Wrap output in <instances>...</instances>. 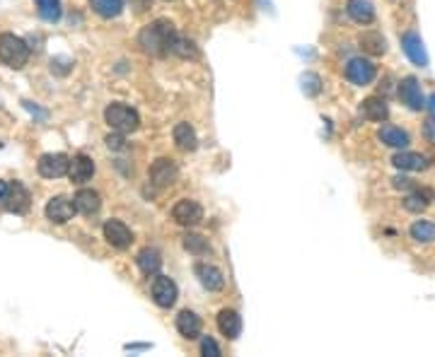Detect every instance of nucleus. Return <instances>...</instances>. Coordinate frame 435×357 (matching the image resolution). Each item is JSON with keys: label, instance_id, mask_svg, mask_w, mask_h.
Wrapping results in <instances>:
<instances>
[{"label": "nucleus", "instance_id": "obj_18", "mask_svg": "<svg viewBox=\"0 0 435 357\" xmlns=\"http://www.w3.org/2000/svg\"><path fill=\"white\" fill-rule=\"evenodd\" d=\"M346 12L353 22L358 24H370L375 19V5L373 0H349L346 3Z\"/></svg>", "mask_w": 435, "mask_h": 357}, {"label": "nucleus", "instance_id": "obj_31", "mask_svg": "<svg viewBox=\"0 0 435 357\" xmlns=\"http://www.w3.org/2000/svg\"><path fill=\"white\" fill-rule=\"evenodd\" d=\"M37 8L46 22H56L61 17V0H37Z\"/></svg>", "mask_w": 435, "mask_h": 357}, {"label": "nucleus", "instance_id": "obj_37", "mask_svg": "<svg viewBox=\"0 0 435 357\" xmlns=\"http://www.w3.org/2000/svg\"><path fill=\"white\" fill-rule=\"evenodd\" d=\"M392 184H394V189H404V191L414 189V181H411V179H407V177H397V179H392Z\"/></svg>", "mask_w": 435, "mask_h": 357}, {"label": "nucleus", "instance_id": "obj_5", "mask_svg": "<svg viewBox=\"0 0 435 357\" xmlns=\"http://www.w3.org/2000/svg\"><path fill=\"white\" fill-rule=\"evenodd\" d=\"M3 208L8 210V213L12 215H24L29 210V205H32V195H29V191L24 189L22 184H8V191H5L3 195Z\"/></svg>", "mask_w": 435, "mask_h": 357}, {"label": "nucleus", "instance_id": "obj_4", "mask_svg": "<svg viewBox=\"0 0 435 357\" xmlns=\"http://www.w3.org/2000/svg\"><path fill=\"white\" fill-rule=\"evenodd\" d=\"M375 75H378V68H375V63L368 61V58H351V61L346 63V80L353 82V85L358 87L370 85V82L375 80Z\"/></svg>", "mask_w": 435, "mask_h": 357}, {"label": "nucleus", "instance_id": "obj_1", "mask_svg": "<svg viewBox=\"0 0 435 357\" xmlns=\"http://www.w3.org/2000/svg\"><path fill=\"white\" fill-rule=\"evenodd\" d=\"M174 34H177V29H174L172 22H167V19H155V22H150L148 27L140 29L138 44L145 53L160 58V56H167L169 53V46H172V41H174Z\"/></svg>", "mask_w": 435, "mask_h": 357}, {"label": "nucleus", "instance_id": "obj_33", "mask_svg": "<svg viewBox=\"0 0 435 357\" xmlns=\"http://www.w3.org/2000/svg\"><path fill=\"white\" fill-rule=\"evenodd\" d=\"M107 145H109V150H124L126 148V133L114 131L111 135H107Z\"/></svg>", "mask_w": 435, "mask_h": 357}, {"label": "nucleus", "instance_id": "obj_14", "mask_svg": "<svg viewBox=\"0 0 435 357\" xmlns=\"http://www.w3.org/2000/svg\"><path fill=\"white\" fill-rule=\"evenodd\" d=\"M68 177L73 184H85L95 177V162L87 155H75L73 160H68Z\"/></svg>", "mask_w": 435, "mask_h": 357}, {"label": "nucleus", "instance_id": "obj_16", "mask_svg": "<svg viewBox=\"0 0 435 357\" xmlns=\"http://www.w3.org/2000/svg\"><path fill=\"white\" fill-rule=\"evenodd\" d=\"M218 329L228 340L239 338V334H242V316L234 309H223L218 314Z\"/></svg>", "mask_w": 435, "mask_h": 357}, {"label": "nucleus", "instance_id": "obj_17", "mask_svg": "<svg viewBox=\"0 0 435 357\" xmlns=\"http://www.w3.org/2000/svg\"><path fill=\"white\" fill-rule=\"evenodd\" d=\"M73 205H75V213H82V215H95L97 210L102 208V198L97 191L92 189H80L75 193V198H73Z\"/></svg>", "mask_w": 435, "mask_h": 357}, {"label": "nucleus", "instance_id": "obj_6", "mask_svg": "<svg viewBox=\"0 0 435 357\" xmlns=\"http://www.w3.org/2000/svg\"><path fill=\"white\" fill-rule=\"evenodd\" d=\"M172 220L182 227H194L203 220V208L192 198H182L174 203L172 208Z\"/></svg>", "mask_w": 435, "mask_h": 357}, {"label": "nucleus", "instance_id": "obj_21", "mask_svg": "<svg viewBox=\"0 0 435 357\" xmlns=\"http://www.w3.org/2000/svg\"><path fill=\"white\" fill-rule=\"evenodd\" d=\"M360 111H363L365 119L375 121V124H382V121H387V116H389L387 102L380 99V97H368V99L360 104Z\"/></svg>", "mask_w": 435, "mask_h": 357}, {"label": "nucleus", "instance_id": "obj_25", "mask_svg": "<svg viewBox=\"0 0 435 357\" xmlns=\"http://www.w3.org/2000/svg\"><path fill=\"white\" fill-rule=\"evenodd\" d=\"M360 48L365 53H370V56H382L387 51V41H385V37L380 32H365L360 37Z\"/></svg>", "mask_w": 435, "mask_h": 357}, {"label": "nucleus", "instance_id": "obj_39", "mask_svg": "<svg viewBox=\"0 0 435 357\" xmlns=\"http://www.w3.org/2000/svg\"><path fill=\"white\" fill-rule=\"evenodd\" d=\"M8 184H10V181H0V200H3L5 191H8Z\"/></svg>", "mask_w": 435, "mask_h": 357}, {"label": "nucleus", "instance_id": "obj_27", "mask_svg": "<svg viewBox=\"0 0 435 357\" xmlns=\"http://www.w3.org/2000/svg\"><path fill=\"white\" fill-rule=\"evenodd\" d=\"M431 198H433L431 191L418 189V191H414V193H409L407 198H404V208H407L409 213H423V210L431 205Z\"/></svg>", "mask_w": 435, "mask_h": 357}, {"label": "nucleus", "instance_id": "obj_40", "mask_svg": "<svg viewBox=\"0 0 435 357\" xmlns=\"http://www.w3.org/2000/svg\"><path fill=\"white\" fill-rule=\"evenodd\" d=\"M0 148H3V143H0Z\"/></svg>", "mask_w": 435, "mask_h": 357}, {"label": "nucleus", "instance_id": "obj_10", "mask_svg": "<svg viewBox=\"0 0 435 357\" xmlns=\"http://www.w3.org/2000/svg\"><path fill=\"white\" fill-rule=\"evenodd\" d=\"M399 99H402V104H407L411 111L426 109V99H423L421 85H418V80L411 75L404 77V80L399 82Z\"/></svg>", "mask_w": 435, "mask_h": 357}, {"label": "nucleus", "instance_id": "obj_29", "mask_svg": "<svg viewBox=\"0 0 435 357\" xmlns=\"http://www.w3.org/2000/svg\"><path fill=\"white\" fill-rule=\"evenodd\" d=\"M411 239L418 244H431L435 242V222H428V220H418V222L411 224Z\"/></svg>", "mask_w": 435, "mask_h": 357}, {"label": "nucleus", "instance_id": "obj_24", "mask_svg": "<svg viewBox=\"0 0 435 357\" xmlns=\"http://www.w3.org/2000/svg\"><path fill=\"white\" fill-rule=\"evenodd\" d=\"M378 138L382 140L385 145H389V148H397V150H404L409 143H411V138H409L407 131L397 128V126H382L378 133Z\"/></svg>", "mask_w": 435, "mask_h": 357}, {"label": "nucleus", "instance_id": "obj_7", "mask_svg": "<svg viewBox=\"0 0 435 357\" xmlns=\"http://www.w3.org/2000/svg\"><path fill=\"white\" fill-rule=\"evenodd\" d=\"M148 174H150V181H153L158 189H169V186L177 181L179 169H177V164H174L172 160L160 157V160H155V162H153V167H150Z\"/></svg>", "mask_w": 435, "mask_h": 357}, {"label": "nucleus", "instance_id": "obj_15", "mask_svg": "<svg viewBox=\"0 0 435 357\" xmlns=\"http://www.w3.org/2000/svg\"><path fill=\"white\" fill-rule=\"evenodd\" d=\"M194 273H196L198 282H201V285L206 287L208 292H218V290H223V287H225L223 271L216 268V266H211V263H196Z\"/></svg>", "mask_w": 435, "mask_h": 357}, {"label": "nucleus", "instance_id": "obj_8", "mask_svg": "<svg viewBox=\"0 0 435 357\" xmlns=\"http://www.w3.org/2000/svg\"><path fill=\"white\" fill-rule=\"evenodd\" d=\"M68 160L71 157L63 155V153H46V155L39 157L37 169L44 179H58L68 172Z\"/></svg>", "mask_w": 435, "mask_h": 357}, {"label": "nucleus", "instance_id": "obj_13", "mask_svg": "<svg viewBox=\"0 0 435 357\" xmlns=\"http://www.w3.org/2000/svg\"><path fill=\"white\" fill-rule=\"evenodd\" d=\"M402 48H404V53H407V58L414 63V66H418V68H426L428 66V53H426V48H423L421 37H418L416 32L404 34V37H402Z\"/></svg>", "mask_w": 435, "mask_h": 357}, {"label": "nucleus", "instance_id": "obj_23", "mask_svg": "<svg viewBox=\"0 0 435 357\" xmlns=\"http://www.w3.org/2000/svg\"><path fill=\"white\" fill-rule=\"evenodd\" d=\"M177 331L189 340L198 338V336H201V319H198L194 311L184 309L182 314L177 316Z\"/></svg>", "mask_w": 435, "mask_h": 357}, {"label": "nucleus", "instance_id": "obj_19", "mask_svg": "<svg viewBox=\"0 0 435 357\" xmlns=\"http://www.w3.org/2000/svg\"><path fill=\"white\" fill-rule=\"evenodd\" d=\"M138 268H140V273L143 276H158L160 273V268H163V253L158 251V249H153V247H145L143 251L138 253Z\"/></svg>", "mask_w": 435, "mask_h": 357}, {"label": "nucleus", "instance_id": "obj_3", "mask_svg": "<svg viewBox=\"0 0 435 357\" xmlns=\"http://www.w3.org/2000/svg\"><path fill=\"white\" fill-rule=\"evenodd\" d=\"M0 61L8 68H22L29 61V46L15 34H0Z\"/></svg>", "mask_w": 435, "mask_h": 357}, {"label": "nucleus", "instance_id": "obj_38", "mask_svg": "<svg viewBox=\"0 0 435 357\" xmlns=\"http://www.w3.org/2000/svg\"><path fill=\"white\" fill-rule=\"evenodd\" d=\"M426 109H428V111H431V116H433V119H435V95H431V99H428V102H426Z\"/></svg>", "mask_w": 435, "mask_h": 357}, {"label": "nucleus", "instance_id": "obj_28", "mask_svg": "<svg viewBox=\"0 0 435 357\" xmlns=\"http://www.w3.org/2000/svg\"><path fill=\"white\" fill-rule=\"evenodd\" d=\"M90 5L92 10L104 19L119 17L121 10H124V0H90Z\"/></svg>", "mask_w": 435, "mask_h": 357}, {"label": "nucleus", "instance_id": "obj_20", "mask_svg": "<svg viewBox=\"0 0 435 357\" xmlns=\"http://www.w3.org/2000/svg\"><path fill=\"white\" fill-rule=\"evenodd\" d=\"M392 164L402 172H423V169H428V160L418 153H397L392 157Z\"/></svg>", "mask_w": 435, "mask_h": 357}, {"label": "nucleus", "instance_id": "obj_30", "mask_svg": "<svg viewBox=\"0 0 435 357\" xmlns=\"http://www.w3.org/2000/svg\"><path fill=\"white\" fill-rule=\"evenodd\" d=\"M184 249H187L189 253H194V256H206V253H211V244H208V239L201 237V234H187V237H184Z\"/></svg>", "mask_w": 435, "mask_h": 357}, {"label": "nucleus", "instance_id": "obj_2", "mask_svg": "<svg viewBox=\"0 0 435 357\" xmlns=\"http://www.w3.org/2000/svg\"><path fill=\"white\" fill-rule=\"evenodd\" d=\"M104 121L109 124L111 131H119V133H133L140 126V116L136 109L121 104V102H114L104 109Z\"/></svg>", "mask_w": 435, "mask_h": 357}, {"label": "nucleus", "instance_id": "obj_9", "mask_svg": "<svg viewBox=\"0 0 435 357\" xmlns=\"http://www.w3.org/2000/svg\"><path fill=\"white\" fill-rule=\"evenodd\" d=\"M179 297V290H177V282L172 280V278L167 276H158L153 280V300L158 307H163V309H169V307L177 302Z\"/></svg>", "mask_w": 435, "mask_h": 357}, {"label": "nucleus", "instance_id": "obj_22", "mask_svg": "<svg viewBox=\"0 0 435 357\" xmlns=\"http://www.w3.org/2000/svg\"><path fill=\"white\" fill-rule=\"evenodd\" d=\"M172 135H174V145H177L179 150H184V153H194V150H196V145H198L196 131H194L189 124H184V121L177 124L172 131Z\"/></svg>", "mask_w": 435, "mask_h": 357}, {"label": "nucleus", "instance_id": "obj_26", "mask_svg": "<svg viewBox=\"0 0 435 357\" xmlns=\"http://www.w3.org/2000/svg\"><path fill=\"white\" fill-rule=\"evenodd\" d=\"M169 53H174V56H179V58H198L201 56L196 44H194L189 37H184V34H174V41H172V46H169Z\"/></svg>", "mask_w": 435, "mask_h": 357}, {"label": "nucleus", "instance_id": "obj_12", "mask_svg": "<svg viewBox=\"0 0 435 357\" xmlns=\"http://www.w3.org/2000/svg\"><path fill=\"white\" fill-rule=\"evenodd\" d=\"M102 232H104L107 244H111L114 249H129L131 242H133V234H131V229L126 227L121 220H109V222H104Z\"/></svg>", "mask_w": 435, "mask_h": 357}, {"label": "nucleus", "instance_id": "obj_32", "mask_svg": "<svg viewBox=\"0 0 435 357\" xmlns=\"http://www.w3.org/2000/svg\"><path fill=\"white\" fill-rule=\"evenodd\" d=\"M201 353L206 357H220V348H218V343L211 338V336H206V338L201 340Z\"/></svg>", "mask_w": 435, "mask_h": 357}, {"label": "nucleus", "instance_id": "obj_11", "mask_svg": "<svg viewBox=\"0 0 435 357\" xmlns=\"http://www.w3.org/2000/svg\"><path fill=\"white\" fill-rule=\"evenodd\" d=\"M44 213H46V218L51 220V222L66 224L68 220H73V215H75V205H73V200L66 198V195H53L46 203Z\"/></svg>", "mask_w": 435, "mask_h": 357}, {"label": "nucleus", "instance_id": "obj_36", "mask_svg": "<svg viewBox=\"0 0 435 357\" xmlns=\"http://www.w3.org/2000/svg\"><path fill=\"white\" fill-rule=\"evenodd\" d=\"M129 5L133 8V12H136V15H143L145 10H148L150 5H153V0H129Z\"/></svg>", "mask_w": 435, "mask_h": 357}, {"label": "nucleus", "instance_id": "obj_35", "mask_svg": "<svg viewBox=\"0 0 435 357\" xmlns=\"http://www.w3.org/2000/svg\"><path fill=\"white\" fill-rule=\"evenodd\" d=\"M71 68H73V61H68V58H53L51 61V70L56 73V75H66Z\"/></svg>", "mask_w": 435, "mask_h": 357}, {"label": "nucleus", "instance_id": "obj_34", "mask_svg": "<svg viewBox=\"0 0 435 357\" xmlns=\"http://www.w3.org/2000/svg\"><path fill=\"white\" fill-rule=\"evenodd\" d=\"M302 90H305L307 95L315 97L317 92H320V77H317V75H305V77H302Z\"/></svg>", "mask_w": 435, "mask_h": 357}]
</instances>
